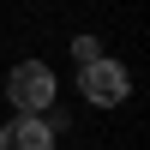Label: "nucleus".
Returning <instances> with one entry per match:
<instances>
[{"instance_id":"nucleus-1","label":"nucleus","mask_w":150,"mask_h":150,"mask_svg":"<svg viewBox=\"0 0 150 150\" xmlns=\"http://www.w3.org/2000/svg\"><path fill=\"white\" fill-rule=\"evenodd\" d=\"M6 96H12V108H18V114L42 120V108L54 102V72H48L42 60H18V66H12V78H6Z\"/></svg>"},{"instance_id":"nucleus-2","label":"nucleus","mask_w":150,"mask_h":150,"mask_svg":"<svg viewBox=\"0 0 150 150\" xmlns=\"http://www.w3.org/2000/svg\"><path fill=\"white\" fill-rule=\"evenodd\" d=\"M78 90L90 96L96 108H120L126 90H132V78H126V66H114V60H90V66L78 72Z\"/></svg>"},{"instance_id":"nucleus-3","label":"nucleus","mask_w":150,"mask_h":150,"mask_svg":"<svg viewBox=\"0 0 150 150\" xmlns=\"http://www.w3.org/2000/svg\"><path fill=\"white\" fill-rule=\"evenodd\" d=\"M0 150H54V126L30 120V114H12L0 126Z\"/></svg>"},{"instance_id":"nucleus-4","label":"nucleus","mask_w":150,"mask_h":150,"mask_svg":"<svg viewBox=\"0 0 150 150\" xmlns=\"http://www.w3.org/2000/svg\"><path fill=\"white\" fill-rule=\"evenodd\" d=\"M72 54H78V66H90V60H102V54H96V36H78V42H72Z\"/></svg>"}]
</instances>
